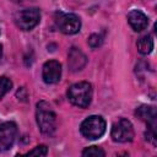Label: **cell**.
Listing matches in <instances>:
<instances>
[{"instance_id":"16","label":"cell","mask_w":157,"mask_h":157,"mask_svg":"<svg viewBox=\"0 0 157 157\" xmlns=\"http://www.w3.org/2000/svg\"><path fill=\"white\" fill-rule=\"evenodd\" d=\"M102 44V37L99 34H92L90 38H88V45L93 49L98 48L99 45Z\"/></svg>"},{"instance_id":"6","label":"cell","mask_w":157,"mask_h":157,"mask_svg":"<svg viewBox=\"0 0 157 157\" xmlns=\"http://www.w3.org/2000/svg\"><path fill=\"white\" fill-rule=\"evenodd\" d=\"M56 26L65 34H75L81 28V20L75 13H56Z\"/></svg>"},{"instance_id":"8","label":"cell","mask_w":157,"mask_h":157,"mask_svg":"<svg viewBox=\"0 0 157 157\" xmlns=\"http://www.w3.org/2000/svg\"><path fill=\"white\" fill-rule=\"evenodd\" d=\"M61 76V64L56 60H49L43 65L42 77L45 83H55Z\"/></svg>"},{"instance_id":"9","label":"cell","mask_w":157,"mask_h":157,"mask_svg":"<svg viewBox=\"0 0 157 157\" xmlns=\"http://www.w3.org/2000/svg\"><path fill=\"white\" fill-rule=\"evenodd\" d=\"M87 63L86 55L77 48H71L67 56V65L71 71H80L85 67Z\"/></svg>"},{"instance_id":"18","label":"cell","mask_w":157,"mask_h":157,"mask_svg":"<svg viewBox=\"0 0 157 157\" xmlns=\"http://www.w3.org/2000/svg\"><path fill=\"white\" fill-rule=\"evenodd\" d=\"M11 1H13V2H21V1H23V0H11Z\"/></svg>"},{"instance_id":"2","label":"cell","mask_w":157,"mask_h":157,"mask_svg":"<svg viewBox=\"0 0 157 157\" xmlns=\"http://www.w3.org/2000/svg\"><path fill=\"white\" fill-rule=\"evenodd\" d=\"M67 98L69 101L80 108H86L90 105L92 101V86L91 83L82 81L74 83L67 90Z\"/></svg>"},{"instance_id":"7","label":"cell","mask_w":157,"mask_h":157,"mask_svg":"<svg viewBox=\"0 0 157 157\" xmlns=\"http://www.w3.org/2000/svg\"><path fill=\"white\" fill-rule=\"evenodd\" d=\"M17 135V126L12 121H5L0 124V151L11 148Z\"/></svg>"},{"instance_id":"17","label":"cell","mask_w":157,"mask_h":157,"mask_svg":"<svg viewBox=\"0 0 157 157\" xmlns=\"http://www.w3.org/2000/svg\"><path fill=\"white\" fill-rule=\"evenodd\" d=\"M1 56H2V47L0 44V59H1Z\"/></svg>"},{"instance_id":"4","label":"cell","mask_w":157,"mask_h":157,"mask_svg":"<svg viewBox=\"0 0 157 157\" xmlns=\"http://www.w3.org/2000/svg\"><path fill=\"white\" fill-rule=\"evenodd\" d=\"M15 23L16 26L22 31H31L34 28L40 20V12L36 7L23 9L15 13Z\"/></svg>"},{"instance_id":"10","label":"cell","mask_w":157,"mask_h":157,"mask_svg":"<svg viewBox=\"0 0 157 157\" xmlns=\"http://www.w3.org/2000/svg\"><path fill=\"white\" fill-rule=\"evenodd\" d=\"M128 22L130 25V27L136 31V32H141L144 31L147 25H148V18L147 16L140 11V10H131L128 13Z\"/></svg>"},{"instance_id":"12","label":"cell","mask_w":157,"mask_h":157,"mask_svg":"<svg viewBox=\"0 0 157 157\" xmlns=\"http://www.w3.org/2000/svg\"><path fill=\"white\" fill-rule=\"evenodd\" d=\"M136 45H137L139 52H140L142 55H147V54H150V53L152 52V49H153V39L151 38V36H144V37H141V38L137 40Z\"/></svg>"},{"instance_id":"5","label":"cell","mask_w":157,"mask_h":157,"mask_svg":"<svg viewBox=\"0 0 157 157\" xmlns=\"http://www.w3.org/2000/svg\"><path fill=\"white\" fill-rule=\"evenodd\" d=\"M110 135L115 142H121V144L130 142V141H132L134 135H135L134 126L130 120L121 118L117 123H114Z\"/></svg>"},{"instance_id":"13","label":"cell","mask_w":157,"mask_h":157,"mask_svg":"<svg viewBox=\"0 0 157 157\" xmlns=\"http://www.w3.org/2000/svg\"><path fill=\"white\" fill-rule=\"evenodd\" d=\"M104 155V151L97 146H91L82 151V156L85 157H103Z\"/></svg>"},{"instance_id":"1","label":"cell","mask_w":157,"mask_h":157,"mask_svg":"<svg viewBox=\"0 0 157 157\" xmlns=\"http://www.w3.org/2000/svg\"><path fill=\"white\" fill-rule=\"evenodd\" d=\"M36 120H37V125L42 134L48 135V136L54 134L56 129V115L47 102L37 103Z\"/></svg>"},{"instance_id":"14","label":"cell","mask_w":157,"mask_h":157,"mask_svg":"<svg viewBox=\"0 0 157 157\" xmlns=\"http://www.w3.org/2000/svg\"><path fill=\"white\" fill-rule=\"evenodd\" d=\"M11 87H12L11 80L5 76H0V99L11 90Z\"/></svg>"},{"instance_id":"3","label":"cell","mask_w":157,"mask_h":157,"mask_svg":"<svg viewBox=\"0 0 157 157\" xmlns=\"http://www.w3.org/2000/svg\"><path fill=\"white\" fill-rule=\"evenodd\" d=\"M105 120L101 115H91L82 121L80 131L86 139L97 140L105 132Z\"/></svg>"},{"instance_id":"15","label":"cell","mask_w":157,"mask_h":157,"mask_svg":"<svg viewBox=\"0 0 157 157\" xmlns=\"http://www.w3.org/2000/svg\"><path fill=\"white\" fill-rule=\"evenodd\" d=\"M47 153H48V148L44 145H39L33 150H31L29 152H27L28 156H45Z\"/></svg>"},{"instance_id":"11","label":"cell","mask_w":157,"mask_h":157,"mask_svg":"<svg viewBox=\"0 0 157 157\" xmlns=\"http://www.w3.org/2000/svg\"><path fill=\"white\" fill-rule=\"evenodd\" d=\"M135 114L147 124H156V109L151 105H140Z\"/></svg>"}]
</instances>
